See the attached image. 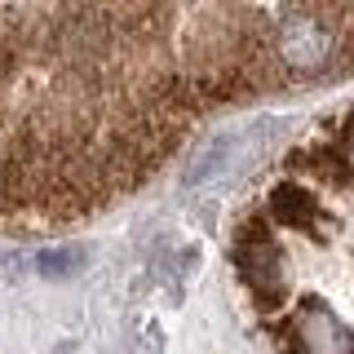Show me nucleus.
<instances>
[{
  "label": "nucleus",
  "mask_w": 354,
  "mask_h": 354,
  "mask_svg": "<svg viewBox=\"0 0 354 354\" xmlns=\"http://www.w3.org/2000/svg\"><path fill=\"white\" fill-rule=\"evenodd\" d=\"M354 5L0 9V226L115 204L208 106L337 75Z\"/></svg>",
  "instance_id": "f257e3e1"
}]
</instances>
